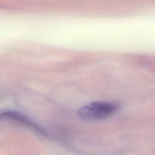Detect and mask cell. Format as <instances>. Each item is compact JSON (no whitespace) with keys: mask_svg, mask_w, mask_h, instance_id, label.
Masks as SVG:
<instances>
[{"mask_svg":"<svg viewBox=\"0 0 155 155\" xmlns=\"http://www.w3.org/2000/svg\"><path fill=\"white\" fill-rule=\"evenodd\" d=\"M118 108V104L114 102L96 101L82 107L78 115L84 119L99 120L112 115Z\"/></svg>","mask_w":155,"mask_h":155,"instance_id":"6da1fadb","label":"cell"}]
</instances>
